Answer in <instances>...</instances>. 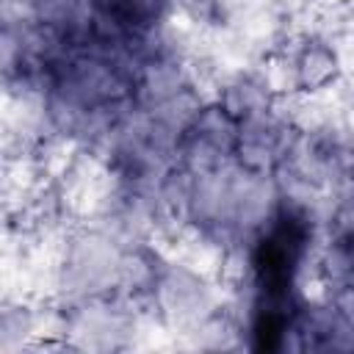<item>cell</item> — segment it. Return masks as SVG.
Returning <instances> with one entry per match:
<instances>
[{
  "label": "cell",
  "mask_w": 354,
  "mask_h": 354,
  "mask_svg": "<svg viewBox=\"0 0 354 354\" xmlns=\"http://www.w3.org/2000/svg\"><path fill=\"white\" fill-rule=\"evenodd\" d=\"M301 249V230L293 221H282L274 235H268L257 249V277L263 293L271 301H282L290 288V271Z\"/></svg>",
  "instance_id": "1"
}]
</instances>
